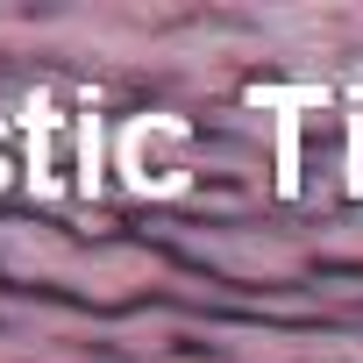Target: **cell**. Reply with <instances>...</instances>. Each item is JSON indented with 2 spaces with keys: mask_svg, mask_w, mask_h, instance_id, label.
<instances>
[{
  "mask_svg": "<svg viewBox=\"0 0 363 363\" xmlns=\"http://www.w3.org/2000/svg\"><path fill=\"white\" fill-rule=\"evenodd\" d=\"M356 164V114H342L335 100H299L285 114V186L306 200Z\"/></svg>",
  "mask_w": 363,
  "mask_h": 363,
  "instance_id": "6da1fadb",
  "label": "cell"
},
{
  "mask_svg": "<svg viewBox=\"0 0 363 363\" xmlns=\"http://www.w3.org/2000/svg\"><path fill=\"white\" fill-rule=\"evenodd\" d=\"M29 164H36V193H79L93 171V121L79 100H57L29 128Z\"/></svg>",
  "mask_w": 363,
  "mask_h": 363,
  "instance_id": "7a4b0ae2",
  "label": "cell"
},
{
  "mask_svg": "<svg viewBox=\"0 0 363 363\" xmlns=\"http://www.w3.org/2000/svg\"><path fill=\"white\" fill-rule=\"evenodd\" d=\"M121 171H128V186H143V193H178L186 171H193L186 128H178V121H135L128 143H121Z\"/></svg>",
  "mask_w": 363,
  "mask_h": 363,
  "instance_id": "3957f363",
  "label": "cell"
}]
</instances>
